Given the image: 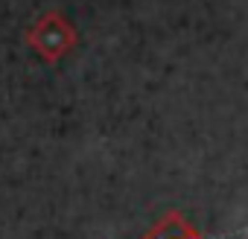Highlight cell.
<instances>
[{
  "mask_svg": "<svg viewBox=\"0 0 248 239\" xmlns=\"http://www.w3.org/2000/svg\"><path fill=\"white\" fill-rule=\"evenodd\" d=\"M146 239H202V233L181 213H167Z\"/></svg>",
  "mask_w": 248,
  "mask_h": 239,
  "instance_id": "1",
  "label": "cell"
}]
</instances>
